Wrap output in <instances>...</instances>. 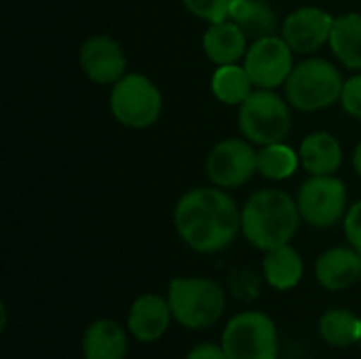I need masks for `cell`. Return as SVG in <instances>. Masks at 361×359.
Masks as SVG:
<instances>
[{
	"label": "cell",
	"instance_id": "cell-1",
	"mask_svg": "<svg viewBox=\"0 0 361 359\" xmlns=\"http://www.w3.org/2000/svg\"><path fill=\"white\" fill-rule=\"evenodd\" d=\"M173 222L180 239L201 254L228 248L241 231V209L220 186L192 188L180 197Z\"/></svg>",
	"mask_w": 361,
	"mask_h": 359
},
{
	"label": "cell",
	"instance_id": "cell-2",
	"mask_svg": "<svg viewBox=\"0 0 361 359\" xmlns=\"http://www.w3.org/2000/svg\"><path fill=\"white\" fill-rule=\"evenodd\" d=\"M300 220L298 203L286 190L262 188L256 190L241 209V233L254 248L269 252L288 245Z\"/></svg>",
	"mask_w": 361,
	"mask_h": 359
},
{
	"label": "cell",
	"instance_id": "cell-3",
	"mask_svg": "<svg viewBox=\"0 0 361 359\" xmlns=\"http://www.w3.org/2000/svg\"><path fill=\"white\" fill-rule=\"evenodd\" d=\"M343 87L345 80L338 68L319 57H309L296 63L283 85L290 106L302 112L330 108L341 99Z\"/></svg>",
	"mask_w": 361,
	"mask_h": 359
},
{
	"label": "cell",
	"instance_id": "cell-4",
	"mask_svg": "<svg viewBox=\"0 0 361 359\" xmlns=\"http://www.w3.org/2000/svg\"><path fill=\"white\" fill-rule=\"evenodd\" d=\"M173 320L190 330L214 326L226 307L224 290L205 277H176L167 294Z\"/></svg>",
	"mask_w": 361,
	"mask_h": 359
},
{
	"label": "cell",
	"instance_id": "cell-5",
	"mask_svg": "<svg viewBox=\"0 0 361 359\" xmlns=\"http://www.w3.org/2000/svg\"><path fill=\"white\" fill-rule=\"evenodd\" d=\"M239 129L252 144H277L292 131L290 102L273 89H254L239 106Z\"/></svg>",
	"mask_w": 361,
	"mask_h": 359
},
{
	"label": "cell",
	"instance_id": "cell-6",
	"mask_svg": "<svg viewBox=\"0 0 361 359\" xmlns=\"http://www.w3.org/2000/svg\"><path fill=\"white\" fill-rule=\"evenodd\" d=\"M163 110V95L159 87L144 74H125L112 85L110 112L131 129L152 127Z\"/></svg>",
	"mask_w": 361,
	"mask_h": 359
},
{
	"label": "cell",
	"instance_id": "cell-7",
	"mask_svg": "<svg viewBox=\"0 0 361 359\" xmlns=\"http://www.w3.org/2000/svg\"><path fill=\"white\" fill-rule=\"evenodd\" d=\"M228 359H275L279 351L277 328L260 311H245L233 317L222 334Z\"/></svg>",
	"mask_w": 361,
	"mask_h": 359
},
{
	"label": "cell",
	"instance_id": "cell-8",
	"mask_svg": "<svg viewBox=\"0 0 361 359\" xmlns=\"http://www.w3.org/2000/svg\"><path fill=\"white\" fill-rule=\"evenodd\" d=\"M300 216L315 229H330L347 216V188L334 176H311L296 197Z\"/></svg>",
	"mask_w": 361,
	"mask_h": 359
},
{
	"label": "cell",
	"instance_id": "cell-9",
	"mask_svg": "<svg viewBox=\"0 0 361 359\" xmlns=\"http://www.w3.org/2000/svg\"><path fill=\"white\" fill-rule=\"evenodd\" d=\"M243 66L258 89H275L286 85L294 70V51L283 36H264L247 47Z\"/></svg>",
	"mask_w": 361,
	"mask_h": 359
},
{
	"label": "cell",
	"instance_id": "cell-10",
	"mask_svg": "<svg viewBox=\"0 0 361 359\" xmlns=\"http://www.w3.org/2000/svg\"><path fill=\"white\" fill-rule=\"evenodd\" d=\"M209 180L220 188H237L252 180L258 171V152L252 148V142L228 138L218 142L205 161Z\"/></svg>",
	"mask_w": 361,
	"mask_h": 359
},
{
	"label": "cell",
	"instance_id": "cell-11",
	"mask_svg": "<svg viewBox=\"0 0 361 359\" xmlns=\"http://www.w3.org/2000/svg\"><path fill=\"white\" fill-rule=\"evenodd\" d=\"M334 19L328 11L305 6L290 13L281 23V36L296 53H315L330 42Z\"/></svg>",
	"mask_w": 361,
	"mask_h": 359
},
{
	"label": "cell",
	"instance_id": "cell-12",
	"mask_svg": "<svg viewBox=\"0 0 361 359\" xmlns=\"http://www.w3.org/2000/svg\"><path fill=\"white\" fill-rule=\"evenodd\" d=\"M80 68L97 85H114L125 76L127 57L123 47L104 34L91 36L80 47Z\"/></svg>",
	"mask_w": 361,
	"mask_h": 359
},
{
	"label": "cell",
	"instance_id": "cell-13",
	"mask_svg": "<svg viewBox=\"0 0 361 359\" xmlns=\"http://www.w3.org/2000/svg\"><path fill=\"white\" fill-rule=\"evenodd\" d=\"M171 317L173 313L167 298H161L157 294H144L131 305L127 315V326L137 341L152 343L167 332Z\"/></svg>",
	"mask_w": 361,
	"mask_h": 359
},
{
	"label": "cell",
	"instance_id": "cell-14",
	"mask_svg": "<svg viewBox=\"0 0 361 359\" xmlns=\"http://www.w3.org/2000/svg\"><path fill=\"white\" fill-rule=\"evenodd\" d=\"M315 277L330 292L351 288L361 277V254L355 248L326 250L315 262Z\"/></svg>",
	"mask_w": 361,
	"mask_h": 359
},
{
	"label": "cell",
	"instance_id": "cell-15",
	"mask_svg": "<svg viewBox=\"0 0 361 359\" xmlns=\"http://www.w3.org/2000/svg\"><path fill=\"white\" fill-rule=\"evenodd\" d=\"M203 51L216 66L239 63L247 53V36L233 19L209 23L203 36Z\"/></svg>",
	"mask_w": 361,
	"mask_h": 359
},
{
	"label": "cell",
	"instance_id": "cell-16",
	"mask_svg": "<svg viewBox=\"0 0 361 359\" xmlns=\"http://www.w3.org/2000/svg\"><path fill=\"white\" fill-rule=\"evenodd\" d=\"M300 165L311 176H334L343 163V146L328 131H315L307 135L298 148Z\"/></svg>",
	"mask_w": 361,
	"mask_h": 359
},
{
	"label": "cell",
	"instance_id": "cell-17",
	"mask_svg": "<svg viewBox=\"0 0 361 359\" xmlns=\"http://www.w3.org/2000/svg\"><path fill=\"white\" fill-rule=\"evenodd\" d=\"M127 349V334L118 324L110 320H99L91 324L82 336L85 359H125Z\"/></svg>",
	"mask_w": 361,
	"mask_h": 359
},
{
	"label": "cell",
	"instance_id": "cell-18",
	"mask_svg": "<svg viewBox=\"0 0 361 359\" xmlns=\"http://www.w3.org/2000/svg\"><path fill=\"white\" fill-rule=\"evenodd\" d=\"M262 271H264V279L271 288L275 290H292L300 284L302 273H305V264L300 254L288 243L275 250H269L262 262Z\"/></svg>",
	"mask_w": 361,
	"mask_h": 359
},
{
	"label": "cell",
	"instance_id": "cell-19",
	"mask_svg": "<svg viewBox=\"0 0 361 359\" xmlns=\"http://www.w3.org/2000/svg\"><path fill=\"white\" fill-rule=\"evenodd\" d=\"M330 49L345 68L361 70L360 13H345V15L334 19L332 34H330Z\"/></svg>",
	"mask_w": 361,
	"mask_h": 359
},
{
	"label": "cell",
	"instance_id": "cell-20",
	"mask_svg": "<svg viewBox=\"0 0 361 359\" xmlns=\"http://www.w3.org/2000/svg\"><path fill=\"white\" fill-rule=\"evenodd\" d=\"M228 19H233L245 36L254 40L273 36L277 30V15L267 0H233Z\"/></svg>",
	"mask_w": 361,
	"mask_h": 359
},
{
	"label": "cell",
	"instance_id": "cell-21",
	"mask_svg": "<svg viewBox=\"0 0 361 359\" xmlns=\"http://www.w3.org/2000/svg\"><path fill=\"white\" fill-rule=\"evenodd\" d=\"M252 91H254V83L245 66L239 63L218 66V70L212 76V93L216 95V99H220L226 106H241Z\"/></svg>",
	"mask_w": 361,
	"mask_h": 359
},
{
	"label": "cell",
	"instance_id": "cell-22",
	"mask_svg": "<svg viewBox=\"0 0 361 359\" xmlns=\"http://www.w3.org/2000/svg\"><path fill=\"white\" fill-rule=\"evenodd\" d=\"M319 334L332 347H351L361 341V320L347 309H332L322 315Z\"/></svg>",
	"mask_w": 361,
	"mask_h": 359
},
{
	"label": "cell",
	"instance_id": "cell-23",
	"mask_svg": "<svg viewBox=\"0 0 361 359\" xmlns=\"http://www.w3.org/2000/svg\"><path fill=\"white\" fill-rule=\"evenodd\" d=\"M300 165V157L294 148L283 142L267 144L258 150V174L267 180H288L296 174Z\"/></svg>",
	"mask_w": 361,
	"mask_h": 359
},
{
	"label": "cell",
	"instance_id": "cell-24",
	"mask_svg": "<svg viewBox=\"0 0 361 359\" xmlns=\"http://www.w3.org/2000/svg\"><path fill=\"white\" fill-rule=\"evenodd\" d=\"M182 2L195 17L207 23L226 21L233 6V0H182Z\"/></svg>",
	"mask_w": 361,
	"mask_h": 359
},
{
	"label": "cell",
	"instance_id": "cell-25",
	"mask_svg": "<svg viewBox=\"0 0 361 359\" xmlns=\"http://www.w3.org/2000/svg\"><path fill=\"white\" fill-rule=\"evenodd\" d=\"M341 104L347 110V114L361 121V74H355L349 80H345Z\"/></svg>",
	"mask_w": 361,
	"mask_h": 359
},
{
	"label": "cell",
	"instance_id": "cell-26",
	"mask_svg": "<svg viewBox=\"0 0 361 359\" xmlns=\"http://www.w3.org/2000/svg\"><path fill=\"white\" fill-rule=\"evenodd\" d=\"M345 235H347V241L351 243V248H355L361 254V201H357L355 205H351L347 209V216H345Z\"/></svg>",
	"mask_w": 361,
	"mask_h": 359
},
{
	"label": "cell",
	"instance_id": "cell-27",
	"mask_svg": "<svg viewBox=\"0 0 361 359\" xmlns=\"http://www.w3.org/2000/svg\"><path fill=\"white\" fill-rule=\"evenodd\" d=\"M186 359H228V355H226L224 347L203 343V345H197Z\"/></svg>",
	"mask_w": 361,
	"mask_h": 359
},
{
	"label": "cell",
	"instance_id": "cell-28",
	"mask_svg": "<svg viewBox=\"0 0 361 359\" xmlns=\"http://www.w3.org/2000/svg\"><path fill=\"white\" fill-rule=\"evenodd\" d=\"M353 167H355L357 176H361V142L355 146V152H353Z\"/></svg>",
	"mask_w": 361,
	"mask_h": 359
},
{
	"label": "cell",
	"instance_id": "cell-29",
	"mask_svg": "<svg viewBox=\"0 0 361 359\" xmlns=\"http://www.w3.org/2000/svg\"><path fill=\"white\" fill-rule=\"evenodd\" d=\"M360 281H361V277H360Z\"/></svg>",
	"mask_w": 361,
	"mask_h": 359
},
{
	"label": "cell",
	"instance_id": "cell-30",
	"mask_svg": "<svg viewBox=\"0 0 361 359\" xmlns=\"http://www.w3.org/2000/svg\"><path fill=\"white\" fill-rule=\"evenodd\" d=\"M360 345H361V341H360Z\"/></svg>",
	"mask_w": 361,
	"mask_h": 359
},
{
	"label": "cell",
	"instance_id": "cell-31",
	"mask_svg": "<svg viewBox=\"0 0 361 359\" xmlns=\"http://www.w3.org/2000/svg\"><path fill=\"white\" fill-rule=\"evenodd\" d=\"M275 359H277V358H275Z\"/></svg>",
	"mask_w": 361,
	"mask_h": 359
}]
</instances>
